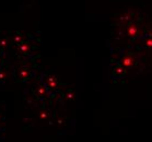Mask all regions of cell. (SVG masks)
Listing matches in <instances>:
<instances>
[{"label": "cell", "instance_id": "cell-1", "mask_svg": "<svg viewBox=\"0 0 152 142\" xmlns=\"http://www.w3.org/2000/svg\"><path fill=\"white\" fill-rule=\"evenodd\" d=\"M123 65L126 67H129L132 65V59L130 58V57H126V58H124V60H123Z\"/></svg>", "mask_w": 152, "mask_h": 142}]
</instances>
